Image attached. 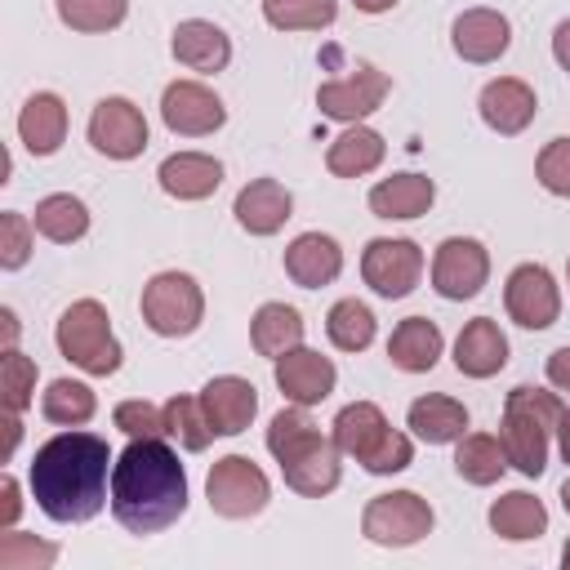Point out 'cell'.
I'll list each match as a JSON object with an SVG mask.
<instances>
[{"mask_svg": "<svg viewBox=\"0 0 570 570\" xmlns=\"http://www.w3.org/2000/svg\"><path fill=\"white\" fill-rule=\"evenodd\" d=\"M111 468H116V459L98 432L67 428L36 450V459L27 468V485H31L36 508L49 521L80 525V521H94L102 512V503L111 499L107 494Z\"/></svg>", "mask_w": 570, "mask_h": 570, "instance_id": "1", "label": "cell"}, {"mask_svg": "<svg viewBox=\"0 0 570 570\" xmlns=\"http://www.w3.org/2000/svg\"><path fill=\"white\" fill-rule=\"evenodd\" d=\"M187 512V468L165 436H129L111 468V517L129 534H160Z\"/></svg>", "mask_w": 570, "mask_h": 570, "instance_id": "2", "label": "cell"}, {"mask_svg": "<svg viewBox=\"0 0 570 570\" xmlns=\"http://www.w3.org/2000/svg\"><path fill=\"white\" fill-rule=\"evenodd\" d=\"M561 396L534 383H517L503 401L499 419V441L508 450V463L521 476H543L548 472V450L557 441V419H561Z\"/></svg>", "mask_w": 570, "mask_h": 570, "instance_id": "3", "label": "cell"}, {"mask_svg": "<svg viewBox=\"0 0 570 570\" xmlns=\"http://www.w3.org/2000/svg\"><path fill=\"white\" fill-rule=\"evenodd\" d=\"M53 343H58L62 361H71L76 370H85L94 379H111L125 361V347H120L111 316L98 298H76L71 307H62V316L53 325Z\"/></svg>", "mask_w": 570, "mask_h": 570, "instance_id": "4", "label": "cell"}, {"mask_svg": "<svg viewBox=\"0 0 570 570\" xmlns=\"http://www.w3.org/2000/svg\"><path fill=\"white\" fill-rule=\"evenodd\" d=\"M142 325L160 338H187L205 321V289L191 272H156L138 298Z\"/></svg>", "mask_w": 570, "mask_h": 570, "instance_id": "5", "label": "cell"}, {"mask_svg": "<svg viewBox=\"0 0 570 570\" xmlns=\"http://www.w3.org/2000/svg\"><path fill=\"white\" fill-rule=\"evenodd\" d=\"M436 525V512L423 494L414 490H387V494H374L361 512V534L379 548H414L432 534Z\"/></svg>", "mask_w": 570, "mask_h": 570, "instance_id": "6", "label": "cell"}, {"mask_svg": "<svg viewBox=\"0 0 570 570\" xmlns=\"http://www.w3.org/2000/svg\"><path fill=\"white\" fill-rule=\"evenodd\" d=\"M205 499L227 521H249L272 503V481L249 454H223L205 476Z\"/></svg>", "mask_w": 570, "mask_h": 570, "instance_id": "7", "label": "cell"}, {"mask_svg": "<svg viewBox=\"0 0 570 570\" xmlns=\"http://www.w3.org/2000/svg\"><path fill=\"white\" fill-rule=\"evenodd\" d=\"M89 147L107 160H134L147 151V116L138 102H129L125 94L98 98L89 111Z\"/></svg>", "mask_w": 570, "mask_h": 570, "instance_id": "8", "label": "cell"}, {"mask_svg": "<svg viewBox=\"0 0 570 570\" xmlns=\"http://www.w3.org/2000/svg\"><path fill=\"white\" fill-rule=\"evenodd\" d=\"M423 276V249L410 236H374L361 254V281L379 298H405L414 294Z\"/></svg>", "mask_w": 570, "mask_h": 570, "instance_id": "9", "label": "cell"}, {"mask_svg": "<svg viewBox=\"0 0 570 570\" xmlns=\"http://www.w3.org/2000/svg\"><path fill=\"white\" fill-rule=\"evenodd\" d=\"M490 281V249L476 236H445L432 254V289L450 303L476 298Z\"/></svg>", "mask_w": 570, "mask_h": 570, "instance_id": "10", "label": "cell"}, {"mask_svg": "<svg viewBox=\"0 0 570 570\" xmlns=\"http://www.w3.org/2000/svg\"><path fill=\"white\" fill-rule=\"evenodd\" d=\"M503 307L521 330H548L561 316V285L543 263H517L503 281Z\"/></svg>", "mask_w": 570, "mask_h": 570, "instance_id": "11", "label": "cell"}, {"mask_svg": "<svg viewBox=\"0 0 570 570\" xmlns=\"http://www.w3.org/2000/svg\"><path fill=\"white\" fill-rule=\"evenodd\" d=\"M387 89H392L387 71L361 62L356 71H347V76H338V80H325V85L316 89V107H321V116H330V120H338V125H361L365 116H374V111L383 107Z\"/></svg>", "mask_w": 570, "mask_h": 570, "instance_id": "12", "label": "cell"}, {"mask_svg": "<svg viewBox=\"0 0 570 570\" xmlns=\"http://www.w3.org/2000/svg\"><path fill=\"white\" fill-rule=\"evenodd\" d=\"M160 120L178 138H205L227 125L223 98L200 80H169L160 94Z\"/></svg>", "mask_w": 570, "mask_h": 570, "instance_id": "13", "label": "cell"}, {"mask_svg": "<svg viewBox=\"0 0 570 570\" xmlns=\"http://www.w3.org/2000/svg\"><path fill=\"white\" fill-rule=\"evenodd\" d=\"M512 45V22L499 13V9H463L454 22H450V49L472 62V67H485V62H499Z\"/></svg>", "mask_w": 570, "mask_h": 570, "instance_id": "14", "label": "cell"}, {"mask_svg": "<svg viewBox=\"0 0 570 570\" xmlns=\"http://www.w3.org/2000/svg\"><path fill=\"white\" fill-rule=\"evenodd\" d=\"M272 379H276V387H281V396L289 405H321L334 392L338 370L316 347H294L281 361H272Z\"/></svg>", "mask_w": 570, "mask_h": 570, "instance_id": "15", "label": "cell"}, {"mask_svg": "<svg viewBox=\"0 0 570 570\" xmlns=\"http://www.w3.org/2000/svg\"><path fill=\"white\" fill-rule=\"evenodd\" d=\"M476 111H481L485 129H494L499 138H517L539 116V98H534V89L521 76H499V80H490L481 89Z\"/></svg>", "mask_w": 570, "mask_h": 570, "instance_id": "16", "label": "cell"}, {"mask_svg": "<svg viewBox=\"0 0 570 570\" xmlns=\"http://www.w3.org/2000/svg\"><path fill=\"white\" fill-rule=\"evenodd\" d=\"M200 405L214 436H240L258 414V387L240 374H218L200 387Z\"/></svg>", "mask_w": 570, "mask_h": 570, "instance_id": "17", "label": "cell"}, {"mask_svg": "<svg viewBox=\"0 0 570 570\" xmlns=\"http://www.w3.org/2000/svg\"><path fill=\"white\" fill-rule=\"evenodd\" d=\"M232 214H236L240 232H249V236H276V232L294 218V196H289V187L276 183V178H249V183L236 191Z\"/></svg>", "mask_w": 570, "mask_h": 570, "instance_id": "18", "label": "cell"}, {"mask_svg": "<svg viewBox=\"0 0 570 570\" xmlns=\"http://www.w3.org/2000/svg\"><path fill=\"white\" fill-rule=\"evenodd\" d=\"M285 276L298 285V289H325L338 281L343 272V245L325 232H298L289 245H285Z\"/></svg>", "mask_w": 570, "mask_h": 570, "instance_id": "19", "label": "cell"}, {"mask_svg": "<svg viewBox=\"0 0 570 570\" xmlns=\"http://www.w3.org/2000/svg\"><path fill=\"white\" fill-rule=\"evenodd\" d=\"M169 53L200 76H218L232 62V36L209 18H183L169 36Z\"/></svg>", "mask_w": 570, "mask_h": 570, "instance_id": "20", "label": "cell"}, {"mask_svg": "<svg viewBox=\"0 0 570 570\" xmlns=\"http://www.w3.org/2000/svg\"><path fill=\"white\" fill-rule=\"evenodd\" d=\"M508 365V334L494 316H472L454 338V370L463 379H494Z\"/></svg>", "mask_w": 570, "mask_h": 570, "instance_id": "21", "label": "cell"}, {"mask_svg": "<svg viewBox=\"0 0 570 570\" xmlns=\"http://www.w3.org/2000/svg\"><path fill=\"white\" fill-rule=\"evenodd\" d=\"M156 183L174 200H209L223 187V160L209 151H174L160 160Z\"/></svg>", "mask_w": 570, "mask_h": 570, "instance_id": "22", "label": "cell"}, {"mask_svg": "<svg viewBox=\"0 0 570 570\" xmlns=\"http://www.w3.org/2000/svg\"><path fill=\"white\" fill-rule=\"evenodd\" d=\"M370 214L374 218H387V223H410V218H423L436 200V183L428 174H392V178H379L370 187Z\"/></svg>", "mask_w": 570, "mask_h": 570, "instance_id": "23", "label": "cell"}, {"mask_svg": "<svg viewBox=\"0 0 570 570\" xmlns=\"http://www.w3.org/2000/svg\"><path fill=\"white\" fill-rule=\"evenodd\" d=\"M387 432H392V423H387V414H383L374 401H352V405H343V410L334 414V423H330L334 445H338L347 459H356V463H365V459L387 441Z\"/></svg>", "mask_w": 570, "mask_h": 570, "instance_id": "24", "label": "cell"}, {"mask_svg": "<svg viewBox=\"0 0 570 570\" xmlns=\"http://www.w3.org/2000/svg\"><path fill=\"white\" fill-rule=\"evenodd\" d=\"M18 138L31 156H53L67 138V102L53 89H40L18 111Z\"/></svg>", "mask_w": 570, "mask_h": 570, "instance_id": "25", "label": "cell"}, {"mask_svg": "<svg viewBox=\"0 0 570 570\" xmlns=\"http://www.w3.org/2000/svg\"><path fill=\"white\" fill-rule=\"evenodd\" d=\"M445 352V334L428 316H405L387 338V361L401 374H428Z\"/></svg>", "mask_w": 570, "mask_h": 570, "instance_id": "26", "label": "cell"}, {"mask_svg": "<svg viewBox=\"0 0 570 570\" xmlns=\"http://www.w3.org/2000/svg\"><path fill=\"white\" fill-rule=\"evenodd\" d=\"M405 428L428 441V445H450L463 436L468 428V405L445 396V392H428V396H414L410 410H405Z\"/></svg>", "mask_w": 570, "mask_h": 570, "instance_id": "27", "label": "cell"}, {"mask_svg": "<svg viewBox=\"0 0 570 570\" xmlns=\"http://www.w3.org/2000/svg\"><path fill=\"white\" fill-rule=\"evenodd\" d=\"M383 156H387V142H383L379 129H370V125H347V129L325 147V169H330L334 178H365V174H374V169L383 165Z\"/></svg>", "mask_w": 570, "mask_h": 570, "instance_id": "28", "label": "cell"}, {"mask_svg": "<svg viewBox=\"0 0 570 570\" xmlns=\"http://www.w3.org/2000/svg\"><path fill=\"white\" fill-rule=\"evenodd\" d=\"M343 450L334 445V436H325L321 445H312L307 454H298L294 463H285L281 468V476H285V485L294 490V494H303V499H325L330 490H338V481H343Z\"/></svg>", "mask_w": 570, "mask_h": 570, "instance_id": "29", "label": "cell"}, {"mask_svg": "<svg viewBox=\"0 0 570 570\" xmlns=\"http://www.w3.org/2000/svg\"><path fill=\"white\" fill-rule=\"evenodd\" d=\"M249 343L267 361H281L285 352L303 347V316H298V307H289V303H263L249 316Z\"/></svg>", "mask_w": 570, "mask_h": 570, "instance_id": "30", "label": "cell"}, {"mask_svg": "<svg viewBox=\"0 0 570 570\" xmlns=\"http://www.w3.org/2000/svg\"><path fill=\"white\" fill-rule=\"evenodd\" d=\"M490 530L508 543L539 539V534H548V508L530 490H508L490 503Z\"/></svg>", "mask_w": 570, "mask_h": 570, "instance_id": "31", "label": "cell"}, {"mask_svg": "<svg viewBox=\"0 0 570 570\" xmlns=\"http://www.w3.org/2000/svg\"><path fill=\"white\" fill-rule=\"evenodd\" d=\"M508 450L499 436L490 432H463L454 441V472L468 481V485H494L503 472H508Z\"/></svg>", "mask_w": 570, "mask_h": 570, "instance_id": "32", "label": "cell"}, {"mask_svg": "<svg viewBox=\"0 0 570 570\" xmlns=\"http://www.w3.org/2000/svg\"><path fill=\"white\" fill-rule=\"evenodd\" d=\"M36 232L53 245H76L85 232H89V205L71 191H53V196H40L36 200V214H31Z\"/></svg>", "mask_w": 570, "mask_h": 570, "instance_id": "33", "label": "cell"}, {"mask_svg": "<svg viewBox=\"0 0 570 570\" xmlns=\"http://www.w3.org/2000/svg\"><path fill=\"white\" fill-rule=\"evenodd\" d=\"M325 441V432L316 428V419L307 414V405H289V410H281V414H272V423H267V454L285 468V463H294L298 454H307L312 445H321Z\"/></svg>", "mask_w": 570, "mask_h": 570, "instance_id": "34", "label": "cell"}, {"mask_svg": "<svg viewBox=\"0 0 570 570\" xmlns=\"http://www.w3.org/2000/svg\"><path fill=\"white\" fill-rule=\"evenodd\" d=\"M40 414L58 428H85L94 414H98V396L89 383L80 379H53L45 392H40Z\"/></svg>", "mask_w": 570, "mask_h": 570, "instance_id": "35", "label": "cell"}, {"mask_svg": "<svg viewBox=\"0 0 570 570\" xmlns=\"http://www.w3.org/2000/svg\"><path fill=\"white\" fill-rule=\"evenodd\" d=\"M325 334H330V343L338 352H365L374 343V334H379V321L361 298H338L325 312Z\"/></svg>", "mask_w": 570, "mask_h": 570, "instance_id": "36", "label": "cell"}, {"mask_svg": "<svg viewBox=\"0 0 570 570\" xmlns=\"http://www.w3.org/2000/svg\"><path fill=\"white\" fill-rule=\"evenodd\" d=\"M338 18V0H263V22L276 31H325Z\"/></svg>", "mask_w": 570, "mask_h": 570, "instance_id": "37", "label": "cell"}, {"mask_svg": "<svg viewBox=\"0 0 570 570\" xmlns=\"http://www.w3.org/2000/svg\"><path fill=\"white\" fill-rule=\"evenodd\" d=\"M53 9H58V22L80 36L116 31L129 18V0H53Z\"/></svg>", "mask_w": 570, "mask_h": 570, "instance_id": "38", "label": "cell"}, {"mask_svg": "<svg viewBox=\"0 0 570 570\" xmlns=\"http://www.w3.org/2000/svg\"><path fill=\"white\" fill-rule=\"evenodd\" d=\"M165 428H169V436H174L183 450H191V454H200V450L214 441V428H209V419H205L200 396H169V401H165Z\"/></svg>", "mask_w": 570, "mask_h": 570, "instance_id": "39", "label": "cell"}, {"mask_svg": "<svg viewBox=\"0 0 570 570\" xmlns=\"http://www.w3.org/2000/svg\"><path fill=\"white\" fill-rule=\"evenodd\" d=\"M36 361L31 356H22L18 347H4V356H0V392H4V410H27L31 401H36Z\"/></svg>", "mask_w": 570, "mask_h": 570, "instance_id": "40", "label": "cell"}, {"mask_svg": "<svg viewBox=\"0 0 570 570\" xmlns=\"http://www.w3.org/2000/svg\"><path fill=\"white\" fill-rule=\"evenodd\" d=\"M58 561V548L22 534V530H0V570H45Z\"/></svg>", "mask_w": 570, "mask_h": 570, "instance_id": "41", "label": "cell"}, {"mask_svg": "<svg viewBox=\"0 0 570 570\" xmlns=\"http://www.w3.org/2000/svg\"><path fill=\"white\" fill-rule=\"evenodd\" d=\"M534 178H539V187H543L548 196L570 200V134L548 138V142L539 147V156H534Z\"/></svg>", "mask_w": 570, "mask_h": 570, "instance_id": "42", "label": "cell"}, {"mask_svg": "<svg viewBox=\"0 0 570 570\" xmlns=\"http://www.w3.org/2000/svg\"><path fill=\"white\" fill-rule=\"evenodd\" d=\"M31 249H36V223L27 214H18V209H4L0 214V267L4 272L27 267Z\"/></svg>", "mask_w": 570, "mask_h": 570, "instance_id": "43", "label": "cell"}, {"mask_svg": "<svg viewBox=\"0 0 570 570\" xmlns=\"http://www.w3.org/2000/svg\"><path fill=\"white\" fill-rule=\"evenodd\" d=\"M111 423L125 432V436H169L165 428V405H151V401H120L111 410Z\"/></svg>", "mask_w": 570, "mask_h": 570, "instance_id": "44", "label": "cell"}, {"mask_svg": "<svg viewBox=\"0 0 570 570\" xmlns=\"http://www.w3.org/2000/svg\"><path fill=\"white\" fill-rule=\"evenodd\" d=\"M410 463H414V441H410L405 432H396V428H392V432H387V441H383V445H379L361 468H365L370 476H392V472H405Z\"/></svg>", "mask_w": 570, "mask_h": 570, "instance_id": "45", "label": "cell"}, {"mask_svg": "<svg viewBox=\"0 0 570 570\" xmlns=\"http://www.w3.org/2000/svg\"><path fill=\"white\" fill-rule=\"evenodd\" d=\"M18 512H22V490H18V476H0V530H13L18 525Z\"/></svg>", "mask_w": 570, "mask_h": 570, "instance_id": "46", "label": "cell"}, {"mask_svg": "<svg viewBox=\"0 0 570 570\" xmlns=\"http://www.w3.org/2000/svg\"><path fill=\"white\" fill-rule=\"evenodd\" d=\"M543 374H548V383H552L557 392H570V343H566V347H557V352L548 356Z\"/></svg>", "mask_w": 570, "mask_h": 570, "instance_id": "47", "label": "cell"}, {"mask_svg": "<svg viewBox=\"0 0 570 570\" xmlns=\"http://www.w3.org/2000/svg\"><path fill=\"white\" fill-rule=\"evenodd\" d=\"M552 58H557L561 71H570V18H561L552 27Z\"/></svg>", "mask_w": 570, "mask_h": 570, "instance_id": "48", "label": "cell"}, {"mask_svg": "<svg viewBox=\"0 0 570 570\" xmlns=\"http://www.w3.org/2000/svg\"><path fill=\"white\" fill-rule=\"evenodd\" d=\"M18 441H22V414L18 410H4V459H13Z\"/></svg>", "mask_w": 570, "mask_h": 570, "instance_id": "49", "label": "cell"}, {"mask_svg": "<svg viewBox=\"0 0 570 570\" xmlns=\"http://www.w3.org/2000/svg\"><path fill=\"white\" fill-rule=\"evenodd\" d=\"M557 454H561V463H570V405L557 419Z\"/></svg>", "mask_w": 570, "mask_h": 570, "instance_id": "50", "label": "cell"}, {"mask_svg": "<svg viewBox=\"0 0 570 570\" xmlns=\"http://www.w3.org/2000/svg\"><path fill=\"white\" fill-rule=\"evenodd\" d=\"M0 321H4V347H18V316H13V307H0Z\"/></svg>", "mask_w": 570, "mask_h": 570, "instance_id": "51", "label": "cell"}, {"mask_svg": "<svg viewBox=\"0 0 570 570\" xmlns=\"http://www.w3.org/2000/svg\"><path fill=\"white\" fill-rule=\"evenodd\" d=\"M361 13H387V9H396L401 0H352Z\"/></svg>", "mask_w": 570, "mask_h": 570, "instance_id": "52", "label": "cell"}, {"mask_svg": "<svg viewBox=\"0 0 570 570\" xmlns=\"http://www.w3.org/2000/svg\"><path fill=\"white\" fill-rule=\"evenodd\" d=\"M561 508H566V512H570V476H566V481H561Z\"/></svg>", "mask_w": 570, "mask_h": 570, "instance_id": "53", "label": "cell"}, {"mask_svg": "<svg viewBox=\"0 0 570 570\" xmlns=\"http://www.w3.org/2000/svg\"><path fill=\"white\" fill-rule=\"evenodd\" d=\"M561 566L570 570V539H566V548H561Z\"/></svg>", "mask_w": 570, "mask_h": 570, "instance_id": "54", "label": "cell"}, {"mask_svg": "<svg viewBox=\"0 0 570 570\" xmlns=\"http://www.w3.org/2000/svg\"><path fill=\"white\" fill-rule=\"evenodd\" d=\"M566 281H570V263H566Z\"/></svg>", "mask_w": 570, "mask_h": 570, "instance_id": "55", "label": "cell"}]
</instances>
